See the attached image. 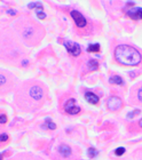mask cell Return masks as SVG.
Returning <instances> with one entry per match:
<instances>
[{"instance_id":"obj_8","label":"cell","mask_w":142,"mask_h":160,"mask_svg":"<svg viewBox=\"0 0 142 160\" xmlns=\"http://www.w3.org/2000/svg\"><path fill=\"white\" fill-rule=\"evenodd\" d=\"M127 16L130 18H132L133 21H140L142 19V8H132V9H129L126 11Z\"/></svg>"},{"instance_id":"obj_7","label":"cell","mask_w":142,"mask_h":160,"mask_svg":"<svg viewBox=\"0 0 142 160\" xmlns=\"http://www.w3.org/2000/svg\"><path fill=\"white\" fill-rule=\"evenodd\" d=\"M64 111L68 112L69 114H77L80 112V108L76 105V99L71 98L67 101V103L64 104Z\"/></svg>"},{"instance_id":"obj_6","label":"cell","mask_w":142,"mask_h":160,"mask_svg":"<svg viewBox=\"0 0 142 160\" xmlns=\"http://www.w3.org/2000/svg\"><path fill=\"white\" fill-rule=\"evenodd\" d=\"M64 47H65L67 50H68L72 56H75V57L79 56L80 53H81L80 46H79L78 44L73 42V41H65V42H64Z\"/></svg>"},{"instance_id":"obj_21","label":"cell","mask_w":142,"mask_h":160,"mask_svg":"<svg viewBox=\"0 0 142 160\" xmlns=\"http://www.w3.org/2000/svg\"><path fill=\"white\" fill-rule=\"evenodd\" d=\"M140 113V110H135V111H132V113H129L127 114V118H133V117H135V116H138Z\"/></svg>"},{"instance_id":"obj_1","label":"cell","mask_w":142,"mask_h":160,"mask_svg":"<svg viewBox=\"0 0 142 160\" xmlns=\"http://www.w3.org/2000/svg\"><path fill=\"white\" fill-rule=\"evenodd\" d=\"M16 28L20 38L28 46L37 45L45 34L44 30L38 24L31 22L30 19H21V22L17 23Z\"/></svg>"},{"instance_id":"obj_19","label":"cell","mask_w":142,"mask_h":160,"mask_svg":"<svg viewBox=\"0 0 142 160\" xmlns=\"http://www.w3.org/2000/svg\"><path fill=\"white\" fill-rule=\"evenodd\" d=\"M37 16H38V18H40V19H44L45 17H46V15H45V13H44V10L42 9H37Z\"/></svg>"},{"instance_id":"obj_13","label":"cell","mask_w":142,"mask_h":160,"mask_svg":"<svg viewBox=\"0 0 142 160\" xmlns=\"http://www.w3.org/2000/svg\"><path fill=\"white\" fill-rule=\"evenodd\" d=\"M44 128H48V129H50V130H54L55 128H56V125L49 119V118H47L46 120H45V126H42Z\"/></svg>"},{"instance_id":"obj_15","label":"cell","mask_w":142,"mask_h":160,"mask_svg":"<svg viewBox=\"0 0 142 160\" xmlns=\"http://www.w3.org/2000/svg\"><path fill=\"white\" fill-rule=\"evenodd\" d=\"M87 52L88 53H98V52H100V45L99 44L90 45L88 48H87Z\"/></svg>"},{"instance_id":"obj_24","label":"cell","mask_w":142,"mask_h":160,"mask_svg":"<svg viewBox=\"0 0 142 160\" xmlns=\"http://www.w3.org/2000/svg\"><path fill=\"white\" fill-rule=\"evenodd\" d=\"M8 14H10V15H15L16 13H15L14 10H8Z\"/></svg>"},{"instance_id":"obj_4","label":"cell","mask_w":142,"mask_h":160,"mask_svg":"<svg viewBox=\"0 0 142 160\" xmlns=\"http://www.w3.org/2000/svg\"><path fill=\"white\" fill-rule=\"evenodd\" d=\"M70 15L76 24V26L79 29V30H85L88 28V21L85 18V16L78 11V10H71L70 11Z\"/></svg>"},{"instance_id":"obj_14","label":"cell","mask_w":142,"mask_h":160,"mask_svg":"<svg viewBox=\"0 0 142 160\" xmlns=\"http://www.w3.org/2000/svg\"><path fill=\"white\" fill-rule=\"evenodd\" d=\"M7 85H8V79L3 75H0V90L6 89L7 88Z\"/></svg>"},{"instance_id":"obj_23","label":"cell","mask_w":142,"mask_h":160,"mask_svg":"<svg viewBox=\"0 0 142 160\" xmlns=\"http://www.w3.org/2000/svg\"><path fill=\"white\" fill-rule=\"evenodd\" d=\"M7 122V117L5 114L0 116V124H6Z\"/></svg>"},{"instance_id":"obj_18","label":"cell","mask_w":142,"mask_h":160,"mask_svg":"<svg viewBox=\"0 0 142 160\" xmlns=\"http://www.w3.org/2000/svg\"><path fill=\"white\" fill-rule=\"evenodd\" d=\"M29 8H38V9H42V5L40 2H31L29 3Z\"/></svg>"},{"instance_id":"obj_2","label":"cell","mask_w":142,"mask_h":160,"mask_svg":"<svg viewBox=\"0 0 142 160\" xmlns=\"http://www.w3.org/2000/svg\"><path fill=\"white\" fill-rule=\"evenodd\" d=\"M115 58L123 65H138L142 60L140 52L129 45H120L115 49Z\"/></svg>"},{"instance_id":"obj_3","label":"cell","mask_w":142,"mask_h":160,"mask_svg":"<svg viewBox=\"0 0 142 160\" xmlns=\"http://www.w3.org/2000/svg\"><path fill=\"white\" fill-rule=\"evenodd\" d=\"M24 93H26V99H30L29 104L40 103L44 99V96H45L44 88L41 86H39V85H30V86H26Z\"/></svg>"},{"instance_id":"obj_26","label":"cell","mask_w":142,"mask_h":160,"mask_svg":"<svg viewBox=\"0 0 142 160\" xmlns=\"http://www.w3.org/2000/svg\"><path fill=\"white\" fill-rule=\"evenodd\" d=\"M0 160H2V155H0Z\"/></svg>"},{"instance_id":"obj_11","label":"cell","mask_w":142,"mask_h":160,"mask_svg":"<svg viewBox=\"0 0 142 160\" xmlns=\"http://www.w3.org/2000/svg\"><path fill=\"white\" fill-rule=\"evenodd\" d=\"M87 67H88L90 71H94L99 68V62L96 60H90V62L87 63Z\"/></svg>"},{"instance_id":"obj_22","label":"cell","mask_w":142,"mask_h":160,"mask_svg":"<svg viewBox=\"0 0 142 160\" xmlns=\"http://www.w3.org/2000/svg\"><path fill=\"white\" fill-rule=\"evenodd\" d=\"M7 140H8V135L7 134H1L0 135V141L1 142H6Z\"/></svg>"},{"instance_id":"obj_5","label":"cell","mask_w":142,"mask_h":160,"mask_svg":"<svg viewBox=\"0 0 142 160\" xmlns=\"http://www.w3.org/2000/svg\"><path fill=\"white\" fill-rule=\"evenodd\" d=\"M122 106H123V101L117 96H111L107 99V108L112 112L120 110Z\"/></svg>"},{"instance_id":"obj_25","label":"cell","mask_w":142,"mask_h":160,"mask_svg":"<svg viewBox=\"0 0 142 160\" xmlns=\"http://www.w3.org/2000/svg\"><path fill=\"white\" fill-rule=\"evenodd\" d=\"M139 126H140V127L142 128V119L140 120V121H139Z\"/></svg>"},{"instance_id":"obj_17","label":"cell","mask_w":142,"mask_h":160,"mask_svg":"<svg viewBox=\"0 0 142 160\" xmlns=\"http://www.w3.org/2000/svg\"><path fill=\"white\" fill-rule=\"evenodd\" d=\"M98 155H99V152H98L96 149H94V148H90L88 149V156H90V158H95Z\"/></svg>"},{"instance_id":"obj_9","label":"cell","mask_w":142,"mask_h":160,"mask_svg":"<svg viewBox=\"0 0 142 160\" xmlns=\"http://www.w3.org/2000/svg\"><path fill=\"white\" fill-rule=\"evenodd\" d=\"M85 98H86V101H87L88 103H91V104H98V103H99V96L95 95L94 93L87 91V93L85 94Z\"/></svg>"},{"instance_id":"obj_20","label":"cell","mask_w":142,"mask_h":160,"mask_svg":"<svg viewBox=\"0 0 142 160\" xmlns=\"http://www.w3.org/2000/svg\"><path fill=\"white\" fill-rule=\"evenodd\" d=\"M125 152V148H118L116 151H115V155L116 156H123Z\"/></svg>"},{"instance_id":"obj_16","label":"cell","mask_w":142,"mask_h":160,"mask_svg":"<svg viewBox=\"0 0 142 160\" xmlns=\"http://www.w3.org/2000/svg\"><path fill=\"white\" fill-rule=\"evenodd\" d=\"M137 101L139 104H142V86L137 89Z\"/></svg>"},{"instance_id":"obj_12","label":"cell","mask_w":142,"mask_h":160,"mask_svg":"<svg viewBox=\"0 0 142 160\" xmlns=\"http://www.w3.org/2000/svg\"><path fill=\"white\" fill-rule=\"evenodd\" d=\"M110 83H114V85H123L124 83V80L122 79L119 76H112L110 79H109Z\"/></svg>"},{"instance_id":"obj_10","label":"cell","mask_w":142,"mask_h":160,"mask_svg":"<svg viewBox=\"0 0 142 160\" xmlns=\"http://www.w3.org/2000/svg\"><path fill=\"white\" fill-rule=\"evenodd\" d=\"M59 152L64 157V158H69L71 156V148L67 144H62L60 148H59Z\"/></svg>"}]
</instances>
